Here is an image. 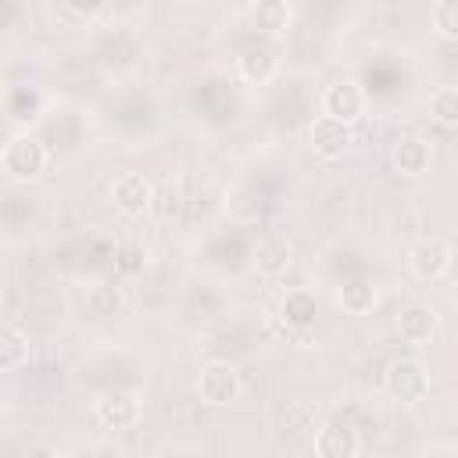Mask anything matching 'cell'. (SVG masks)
Here are the masks:
<instances>
[{
  "mask_svg": "<svg viewBox=\"0 0 458 458\" xmlns=\"http://www.w3.org/2000/svg\"><path fill=\"white\" fill-rule=\"evenodd\" d=\"M308 143H311V150H315L322 161H336V157H344V154L351 150L354 129H351L347 122L329 118V114H315L311 125H308Z\"/></svg>",
  "mask_w": 458,
  "mask_h": 458,
  "instance_id": "obj_9",
  "label": "cell"
},
{
  "mask_svg": "<svg viewBox=\"0 0 458 458\" xmlns=\"http://www.w3.org/2000/svg\"><path fill=\"white\" fill-rule=\"evenodd\" d=\"M236 72H240L243 82H258V86H265V82H272L276 72H279V54H276L272 47H265V43L243 47L240 57H236Z\"/></svg>",
  "mask_w": 458,
  "mask_h": 458,
  "instance_id": "obj_15",
  "label": "cell"
},
{
  "mask_svg": "<svg viewBox=\"0 0 458 458\" xmlns=\"http://www.w3.org/2000/svg\"><path fill=\"white\" fill-rule=\"evenodd\" d=\"M25 361H29V333L14 318H7L0 329V365H4V372H14Z\"/></svg>",
  "mask_w": 458,
  "mask_h": 458,
  "instance_id": "obj_16",
  "label": "cell"
},
{
  "mask_svg": "<svg viewBox=\"0 0 458 458\" xmlns=\"http://www.w3.org/2000/svg\"><path fill=\"white\" fill-rule=\"evenodd\" d=\"M243 394V379L236 372L233 361H222V358H211L197 369V397L211 408H229L233 401H240Z\"/></svg>",
  "mask_w": 458,
  "mask_h": 458,
  "instance_id": "obj_2",
  "label": "cell"
},
{
  "mask_svg": "<svg viewBox=\"0 0 458 458\" xmlns=\"http://www.w3.org/2000/svg\"><path fill=\"white\" fill-rule=\"evenodd\" d=\"M93 419L104 429H132L143 422V401L132 390H104L93 401Z\"/></svg>",
  "mask_w": 458,
  "mask_h": 458,
  "instance_id": "obj_7",
  "label": "cell"
},
{
  "mask_svg": "<svg viewBox=\"0 0 458 458\" xmlns=\"http://www.w3.org/2000/svg\"><path fill=\"white\" fill-rule=\"evenodd\" d=\"M315 311H318V304H315V293L311 290H290L283 297V304H279L276 326H279V333L286 340L308 344L311 333H315Z\"/></svg>",
  "mask_w": 458,
  "mask_h": 458,
  "instance_id": "obj_5",
  "label": "cell"
},
{
  "mask_svg": "<svg viewBox=\"0 0 458 458\" xmlns=\"http://www.w3.org/2000/svg\"><path fill=\"white\" fill-rule=\"evenodd\" d=\"M451 265H454V250L440 236H419L408 247V268L422 283H440L451 272Z\"/></svg>",
  "mask_w": 458,
  "mask_h": 458,
  "instance_id": "obj_4",
  "label": "cell"
},
{
  "mask_svg": "<svg viewBox=\"0 0 458 458\" xmlns=\"http://www.w3.org/2000/svg\"><path fill=\"white\" fill-rule=\"evenodd\" d=\"M426 111H429V118L440 122V125H458V86H454V82L437 86V89L429 93V100H426Z\"/></svg>",
  "mask_w": 458,
  "mask_h": 458,
  "instance_id": "obj_19",
  "label": "cell"
},
{
  "mask_svg": "<svg viewBox=\"0 0 458 458\" xmlns=\"http://www.w3.org/2000/svg\"><path fill=\"white\" fill-rule=\"evenodd\" d=\"M179 190L172 186V182H165V186H157L154 190V204H150V211L157 215V218H172L175 211H179Z\"/></svg>",
  "mask_w": 458,
  "mask_h": 458,
  "instance_id": "obj_22",
  "label": "cell"
},
{
  "mask_svg": "<svg viewBox=\"0 0 458 458\" xmlns=\"http://www.w3.org/2000/svg\"><path fill=\"white\" fill-rule=\"evenodd\" d=\"M429 25L440 39H458V0H437L429 7Z\"/></svg>",
  "mask_w": 458,
  "mask_h": 458,
  "instance_id": "obj_21",
  "label": "cell"
},
{
  "mask_svg": "<svg viewBox=\"0 0 458 458\" xmlns=\"http://www.w3.org/2000/svg\"><path fill=\"white\" fill-rule=\"evenodd\" d=\"M379 293H376V283L372 279H351L340 286V308L347 315H369L376 308Z\"/></svg>",
  "mask_w": 458,
  "mask_h": 458,
  "instance_id": "obj_17",
  "label": "cell"
},
{
  "mask_svg": "<svg viewBox=\"0 0 458 458\" xmlns=\"http://www.w3.org/2000/svg\"><path fill=\"white\" fill-rule=\"evenodd\" d=\"M390 165H394V172H401L408 179H419L433 168V143L419 132H404L390 147Z\"/></svg>",
  "mask_w": 458,
  "mask_h": 458,
  "instance_id": "obj_10",
  "label": "cell"
},
{
  "mask_svg": "<svg viewBox=\"0 0 458 458\" xmlns=\"http://www.w3.org/2000/svg\"><path fill=\"white\" fill-rule=\"evenodd\" d=\"M97 14H100V7H89V4H68V0L50 4V18L64 29H86L97 21Z\"/></svg>",
  "mask_w": 458,
  "mask_h": 458,
  "instance_id": "obj_20",
  "label": "cell"
},
{
  "mask_svg": "<svg viewBox=\"0 0 458 458\" xmlns=\"http://www.w3.org/2000/svg\"><path fill=\"white\" fill-rule=\"evenodd\" d=\"M315 458H358L361 454V433L344 419H326L311 433Z\"/></svg>",
  "mask_w": 458,
  "mask_h": 458,
  "instance_id": "obj_8",
  "label": "cell"
},
{
  "mask_svg": "<svg viewBox=\"0 0 458 458\" xmlns=\"http://www.w3.org/2000/svg\"><path fill=\"white\" fill-rule=\"evenodd\" d=\"M383 390L397 404H419L429 397V369L419 358H394L383 372Z\"/></svg>",
  "mask_w": 458,
  "mask_h": 458,
  "instance_id": "obj_3",
  "label": "cell"
},
{
  "mask_svg": "<svg viewBox=\"0 0 458 458\" xmlns=\"http://www.w3.org/2000/svg\"><path fill=\"white\" fill-rule=\"evenodd\" d=\"M369 111V93L358 79H336L322 89V114L354 125L358 118H365Z\"/></svg>",
  "mask_w": 458,
  "mask_h": 458,
  "instance_id": "obj_6",
  "label": "cell"
},
{
  "mask_svg": "<svg viewBox=\"0 0 458 458\" xmlns=\"http://www.w3.org/2000/svg\"><path fill=\"white\" fill-rule=\"evenodd\" d=\"M0 168H4V175H7L11 182H36V179H43L47 168H50V150L43 147L39 136H32L29 129H21V132H14V136L4 143V150H0Z\"/></svg>",
  "mask_w": 458,
  "mask_h": 458,
  "instance_id": "obj_1",
  "label": "cell"
},
{
  "mask_svg": "<svg viewBox=\"0 0 458 458\" xmlns=\"http://www.w3.org/2000/svg\"><path fill=\"white\" fill-rule=\"evenodd\" d=\"M243 14H247V25L254 32L283 36L290 29V21H293V4H286V0H254V4H247Z\"/></svg>",
  "mask_w": 458,
  "mask_h": 458,
  "instance_id": "obj_14",
  "label": "cell"
},
{
  "mask_svg": "<svg viewBox=\"0 0 458 458\" xmlns=\"http://www.w3.org/2000/svg\"><path fill=\"white\" fill-rule=\"evenodd\" d=\"M394 326H397V336H401L404 344H411V347H426V344L440 333V311H437L433 304L415 301V304H408V308L397 311Z\"/></svg>",
  "mask_w": 458,
  "mask_h": 458,
  "instance_id": "obj_11",
  "label": "cell"
},
{
  "mask_svg": "<svg viewBox=\"0 0 458 458\" xmlns=\"http://www.w3.org/2000/svg\"><path fill=\"white\" fill-rule=\"evenodd\" d=\"M154 182L143 175V172H122L114 182H111V204L122 211V215H143L150 211L154 204Z\"/></svg>",
  "mask_w": 458,
  "mask_h": 458,
  "instance_id": "obj_12",
  "label": "cell"
},
{
  "mask_svg": "<svg viewBox=\"0 0 458 458\" xmlns=\"http://www.w3.org/2000/svg\"><path fill=\"white\" fill-rule=\"evenodd\" d=\"M86 308H89L97 318H111V315H118V311L125 308V293H122V286H114V283H97V286L86 290Z\"/></svg>",
  "mask_w": 458,
  "mask_h": 458,
  "instance_id": "obj_18",
  "label": "cell"
},
{
  "mask_svg": "<svg viewBox=\"0 0 458 458\" xmlns=\"http://www.w3.org/2000/svg\"><path fill=\"white\" fill-rule=\"evenodd\" d=\"M290 261H293V247H290V240H286L283 233H265V236H258V243H254V250H250V268H254L258 276L279 279V276L290 268Z\"/></svg>",
  "mask_w": 458,
  "mask_h": 458,
  "instance_id": "obj_13",
  "label": "cell"
},
{
  "mask_svg": "<svg viewBox=\"0 0 458 458\" xmlns=\"http://www.w3.org/2000/svg\"><path fill=\"white\" fill-rule=\"evenodd\" d=\"M21 458H64V454H61L54 444H32V447H29Z\"/></svg>",
  "mask_w": 458,
  "mask_h": 458,
  "instance_id": "obj_23",
  "label": "cell"
}]
</instances>
